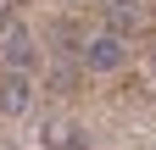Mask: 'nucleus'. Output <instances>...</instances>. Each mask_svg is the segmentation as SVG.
Masks as SVG:
<instances>
[{"label":"nucleus","mask_w":156,"mask_h":150,"mask_svg":"<svg viewBox=\"0 0 156 150\" xmlns=\"http://www.w3.org/2000/svg\"><path fill=\"white\" fill-rule=\"evenodd\" d=\"M34 61H39L34 33H28V28H11V33H6V45H0V67H6V78H28Z\"/></svg>","instance_id":"nucleus-1"},{"label":"nucleus","mask_w":156,"mask_h":150,"mask_svg":"<svg viewBox=\"0 0 156 150\" xmlns=\"http://www.w3.org/2000/svg\"><path fill=\"white\" fill-rule=\"evenodd\" d=\"M123 61H128V39H117V33H95L84 45V67L89 72H117Z\"/></svg>","instance_id":"nucleus-2"},{"label":"nucleus","mask_w":156,"mask_h":150,"mask_svg":"<svg viewBox=\"0 0 156 150\" xmlns=\"http://www.w3.org/2000/svg\"><path fill=\"white\" fill-rule=\"evenodd\" d=\"M106 33H117V39H123V33H140L145 28V6L140 0H106Z\"/></svg>","instance_id":"nucleus-3"},{"label":"nucleus","mask_w":156,"mask_h":150,"mask_svg":"<svg viewBox=\"0 0 156 150\" xmlns=\"http://www.w3.org/2000/svg\"><path fill=\"white\" fill-rule=\"evenodd\" d=\"M34 106V78H0V111L6 117H23Z\"/></svg>","instance_id":"nucleus-4"},{"label":"nucleus","mask_w":156,"mask_h":150,"mask_svg":"<svg viewBox=\"0 0 156 150\" xmlns=\"http://www.w3.org/2000/svg\"><path fill=\"white\" fill-rule=\"evenodd\" d=\"M45 139H50L56 150H84V145H89V139H84V128H56V134H45Z\"/></svg>","instance_id":"nucleus-5"}]
</instances>
